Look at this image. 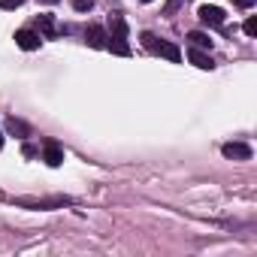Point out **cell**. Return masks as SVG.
Returning a JSON list of instances; mask_svg holds the SVG:
<instances>
[{
    "label": "cell",
    "instance_id": "cell-1",
    "mask_svg": "<svg viewBox=\"0 0 257 257\" xmlns=\"http://www.w3.org/2000/svg\"><path fill=\"white\" fill-rule=\"evenodd\" d=\"M127 22H124V16H118V13H112L109 16V43H106V49H112L115 55H121V58H127L131 55V46H127Z\"/></svg>",
    "mask_w": 257,
    "mask_h": 257
},
{
    "label": "cell",
    "instance_id": "cell-17",
    "mask_svg": "<svg viewBox=\"0 0 257 257\" xmlns=\"http://www.w3.org/2000/svg\"><path fill=\"white\" fill-rule=\"evenodd\" d=\"M233 4H236V7H239V10H251V7H254V4H257V0H233Z\"/></svg>",
    "mask_w": 257,
    "mask_h": 257
},
{
    "label": "cell",
    "instance_id": "cell-20",
    "mask_svg": "<svg viewBox=\"0 0 257 257\" xmlns=\"http://www.w3.org/2000/svg\"><path fill=\"white\" fill-rule=\"evenodd\" d=\"M0 149H4V137H0Z\"/></svg>",
    "mask_w": 257,
    "mask_h": 257
},
{
    "label": "cell",
    "instance_id": "cell-12",
    "mask_svg": "<svg viewBox=\"0 0 257 257\" xmlns=\"http://www.w3.org/2000/svg\"><path fill=\"white\" fill-rule=\"evenodd\" d=\"M188 40L194 43V49H209V46H212V40H209L206 34H200V31H191V34H188Z\"/></svg>",
    "mask_w": 257,
    "mask_h": 257
},
{
    "label": "cell",
    "instance_id": "cell-16",
    "mask_svg": "<svg viewBox=\"0 0 257 257\" xmlns=\"http://www.w3.org/2000/svg\"><path fill=\"white\" fill-rule=\"evenodd\" d=\"M25 0H0V10H19Z\"/></svg>",
    "mask_w": 257,
    "mask_h": 257
},
{
    "label": "cell",
    "instance_id": "cell-11",
    "mask_svg": "<svg viewBox=\"0 0 257 257\" xmlns=\"http://www.w3.org/2000/svg\"><path fill=\"white\" fill-rule=\"evenodd\" d=\"M37 28H40L49 40H55V37L61 34V28L55 25V19H52V16H37Z\"/></svg>",
    "mask_w": 257,
    "mask_h": 257
},
{
    "label": "cell",
    "instance_id": "cell-19",
    "mask_svg": "<svg viewBox=\"0 0 257 257\" xmlns=\"http://www.w3.org/2000/svg\"><path fill=\"white\" fill-rule=\"evenodd\" d=\"M40 4H49V7H55V4H58V0H40Z\"/></svg>",
    "mask_w": 257,
    "mask_h": 257
},
{
    "label": "cell",
    "instance_id": "cell-13",
    "mask_svg": "<svg viewBox=\"0 0 257 257\" xmlns=\"http://www.w3.org/2000/svg\"><path fill=\"white\" fill-rule=\"evenodd\" d=\"M179 7H185V0H170V4L164 7V16H173V13H176Z\"/></svg>",
    "mask_w": 257,
    "mask_h": 257
},
{
    "label": "cell",
    "instance_id": "cell-21",
    "mask_svg": "<svg viewBox=\"0 0 257 257\" xmlns=\"http://www.w3.org/2000/svg\"><path fill=\"white\" fill-rule=\"evenodd\" d=\"M140 4H152V0H140Z\"/></svg>",
    "mask_w": 257,
    "mask_h": 257
},
{
    "label": "cell",
    "instance_id": "cell-7",
    "mask_svg": "<svg viewBox=\"0 0 257 257\" xmlns=\"http://www.w3.org/2000/svg\"><path fill=\"white\" fill-rule=\"evenodd\" d=\"M16 43H19V49H25V52H34V49H40V34H34V31H28V28H22V31H16Z\"/></svg>",
    "mask_w": 257,
    "mask_h": 257
},
{
    "label": "cell",
    "instance_id": "cell-14",
    "mask_svg": "<svg viewBox=\"0 0 257 257\" xmlns=\"http://www.w3.org/2000/svg\"><path fill=\"white\" fill-rule=\"evenodd\" d=\"M73 7H76L79 13H88V10L94 7V0H73Z\"/></svg>",
    "mask_w": 257,
    "mask_h": 257
},
{
    "label": "cell",
    "instance_id": "cell-9",
    "mask_svg": "<svg viewBox=\"0 0 257 257\" xmlns=\"http://www.w3.org/2000/svg\"><path fill=\"white\" fill-rule=\"evenodd\" d=\"M7 134H13V137H19V140H28V137H31V124L22 121V118H16V115H10V118H7Z\"/></svg>",
    "mask_w": 257,
    "mask_h": 257
},
{
    "label": "cell",
    "instance_id": "cell-6",
    "mask_svg": "<svg viewBox=\"0 0 257 257\" xmlns=\"http://www.w3.org/2000/svg\"><path fill=\"white\" fill-rule=\"evenodd\" d=\"M85 40H88V46H91V49H106V43H109V34H106L100 25H88V31H85Z\"/></svg>",
    "mask_w": 257,
    "mask_h": 257
},
{
    "label": "cell",
    "instance_id": "cell-8",
    "mask_svg": "<svg viewBox=\"0 0 257 257\" xmlns=\"http://www.w3.org/2000/svg\"><path fill=\"white\" fill-rule=\"evenodd\" d=\"M221 155H224L227 161H248V158H251V149H248L245 143H227V146L221 149Z\"/></svg>",
    "mask_w": 257,
    "mask_h": 257
},
{
    "label": "cell",
    "instance_id": "cell-2",
    "mask_svg": "<svg viewBox=\"0 0 257 257\" xmlns=\"http://www.w3.org/2000/svg\"><path fill=\"white\" fill-rule=\"evenodd\" d=\"M143 46H146L152 55H161V58H167V61H173V64H179V61H182V52H179L173 43L158 40L155 34H143Z\"/></svg>",
    "mask_w": 257,
    "mask_h": 257
},
{
    "label": "cell",
    "instance_id": "cell-18",
    "mask_svg": "<svg viewBox=\"0 0 257 257\" xmlns=\"http://www.w3.org/2000/svg\"><path fill=\"white\" fill-rule=\"evenodd\" d=\"M22 155H25V158H37V149H34L31 143H25V149H22Z\"/></svg>",
    "mask_w": 257,
    "mask_h": 257
},
{
    "label": "cell",
    "instance_id": "cell-10",
    "mask_svg": "<svg viewBox=\"0 0 257 257\" xmlns=\"http://www.w3.org/2000/svg\"><path fill=\"white\" fill-rule=\"evenodd\" d=\"M188 61H191L194 67H200V70H212V67H215L212 55H206L203 49H191V52H188Z\"/></svg>",
    "mask_w": 257,
    "mask_h": 257
},
{
    "label": "cell",
    "instance_id": "cell-5",
    "mask_svg": "<svg viewBox=\"0 0 257 257\" xmlns=\"http://www.w3.org/2000/svg\"><path fill=\"white\" fill-rule=\"evenodd\" d=\"M200 22L203 25H209V28H221L224 25V10H218V7H200Z\"/></svg>",
    "mask_w": 257,
    "mask_h": 257
},
{
    "label": "cell",
    "instance_id": "cell-4",
    "mask_svg": "<svg viewBox=\"0 0 257 257\" xmlns=\"http://www.w3.org/2000/svg\"><path fill=\"white\" fill-rule=\"evenodd\" d=\"M43 161H46L49 167H61V164H64V149H61L55 140H46V143H43Z\"/></svg>",
    "mask_w": 257,
    "mask_h": 257
},
{
    "label": "cell",
    "instance_id": "cell-3",
    "mask_svg": "<svg viewBox=\"0 0 257 257\" xmlns=\"http://www.w3.org/2000/svg\"><path fill=\"white\" fill-rule=\"evenodd\" d=\"M73 200L70 197H49V200H34V197H19L16 206H25V209H61V206H70Z\"/></svg>",
    "mask_w": 257,
    "mask_h": 257
},
{
    "label": "cell",
    "instance_id": "cell-15",
    "mask_svg": "<svg viewBox=\"0 0 257 257\" xmlns=\"http://www.w3.org/2000/svg\"><path fill=\"white\" fill-rule=\"evenodd\" d=\"M245 34H248V37H257V19H254V16L245 22Z\"/></svg>",
    "mask_w": 257,
    "mask_h": 257
}]
</instances>
